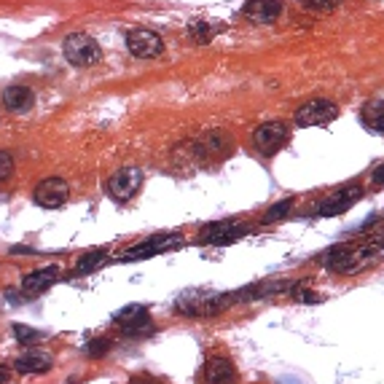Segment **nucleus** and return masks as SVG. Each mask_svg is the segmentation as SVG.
<instances>
[{
	"label": "nucleus",
	"mask_w": 384,
	"mask_h": 384,
	"mask_svg": "<svg viewBox=\"0 0 384 384\" xmlns=\"http://www.w3.org/2000/svg\"><path fill=\"white\" fill-rule=\"evenodd\" d=\"M379 256H384L382 247L369 245V247H331L325 250V256L320 258L323 266H328L331 272H338V274H357L360 269H366L376 261Z\"/></svg>",
	"instance_id": "1"
},
{
	"label": "nucleus",
	"mask_w": 384,
	"mask_h": 384,
	"mask_svg": "<svg viewBox=\"0 0 384 384\" xmlns=\"http://www.w3.org/2000/svg\"><path fill=\"white\" fill-rule=\"evenodd\" d=\"M234 296L231 293H199L185 291L175 298L178 312H183L185 317H216L223 309L231 307Z\"/></svg>",
	"instance_id": "2"
},
{
	"label": "nucleus",
	"mask_w": 384,
	"mask_h": 384,
	"mask_svg": "<svg viewBox=\"0 0 384 384\" xmlns=\"http://www.w3.org/2000/svg\"><path fill=\"white\" fill-rule=\"evenodd\" d=\"M62 54L65 60L76 67H92V65H100L102 60V48L94 41L92 35H84V32H73L62 41Z\"/></svg>",
	"instance_id": "3"
},
{
	"label": "nucleus",
	"mask_w": 384,
	"mask_h": 384,
	"mask_svg": "<svg viewBox=\"0 0 384 384\" xmlns=\"http://www.w3.org/2000/svg\"><path fill=\"white\" fill-rule=\"evenodd\" d=\"M288 140H291V126L282 121H266L253 132V145L266 156L282 151Z\"/></svg>",
	"instance_id": "4"
},
{
	"label": "nucleus",
	"mask_w": 384,
	"mask_h": 384,
	"mask_svg": "<svg viewBox=\"0 0 384 384\" xmlns=\"http://www.w3.org/2000/svg\"><path fill=\"white\" fill-rule=\"evenodd\" d=\"M183 245V237L180 234H159V237H151L145 239L143 245H135L129 250H124L119 256V261H143V258H151V256H159V253H167L172 247Z\"/></svg>",
	"instance_id": "5"
},
{
	"label": "nucleus",
	"mask_w": 384,
	"mask_h": 384,
	"mask_svg": "<svg viewBox=\"0 0 384 384\" xmlns=\"http://www.w3.org/2000/svg\"><path fill=\"white\" fill-rule=\"evenodd\" d=\"M143 185V169L140 167H121L116 175H110L108 180V197L113 201H129L135 199V194Z\"/></svg>",
	"instance_id": "6"
},
{
	"label": "nucleus",
	"mask_w": 384,
	"mask_h": 384,
	"mask_svg": "<svg viewBox=\"0 0 384 384\" xmlns=\"http://www.w3.org/2000/svg\"><path fill=\"white\" fill-rule=\"evenodd\" d=\"M338 119V108L336 102L331 100H309L301 108L296 110V124L298 126H328L331 121Z\"/></svg>",
	"instance_id": "7"
},
{
	"label": "nucleus",
	"mask_w": 384,
	"mask_h": 384,
	"mask_svg": "<svg viewBox=\"0 0 384 384\" xmlns=\"http://www.w3.org/2000/svg\"><path fill=\"white\" fill-rule=\"evenodd\" d=\"M67 199H70V185L62 178H46L32 188V201L44 210H57L62 204H67Z\"/></svg>",
	"instance_id": "8"
},
{
	"label": "nucleus",
	"mask_w": 384,
	"mask_h": 384,
	"mask_svg": "<svg viewBox=\"0 0 384 384\" xmlns=\"http://www.w3.org/2000/svg\"><path fill=\"white\" fill-rule=\"evenodd\" d=\"M126 48L138 60H154V57H159L164 51V41H161L159 32L138 27V30L126 32Z\"/></svg>",
	"instance_id": "9"
},
{
	"label": "nucleus",
	"mask_w": 384,
	"mask_h": 384,
	"mask_svg": "<svg viewBox=\"0 0 384 384\" xmlns=\"http://www.w3.org/2000/svg\"><path fill=\"white\" fill-rule=\"evenodd\" d=\"M113 323L121 328L126 336H143V333H151L154 325H151V315L143 304H129V307L119 309L113 315Z\"/></svg>",
	"instance_id": "10"
},
{
	"label": "nucleus",
	"mask_w": 384,
	"mask_h": 384,
	"mask_svg": "<svg viewBox=\"0 0 384 384\" xmlns=\"http://www.w3.org/2000/svg\"><path fill=\"white\" fill-rule=\"evenodd\" d=\"M363 199V188L360 185H347V188H338L333 194H328L320 204H317V216L320 218H331V216H341L347 213L352 204Z\"/></svg>",
	"instance_id": "11"
},
{
	"label": "nucleus",
	"mask_w": 384,
	"mask_h": 384,
	"mask_svg": "<svg viewBox=\"0 0 384 384\" xmlns=\"http://www.w3.org/2000/svg\"><path fill=\"white\" fill-rule=\"evenodd\" d=\"M247 231L250 229L239 220H220V223H213L204 229L199 242L201 245H231V242L242 239Z\"/></svg>",
	"instance_id": "12"
},
{
	"label": "nucleus",
	"mask_w": 384,
	"mask_h": 384,
	"mask_svg": "<svg viewBox=\"0 0 384 384\" xmlns=\"http://www.w3.org/2000/svg\"><path fill=\"white\" fill-rule=\"evenodd\" d=\"M282 0H247L245 6V19L253 25H274L282 16Z\"/></svg>",
	"instance_id": "13"
},
{
	"label": "nucleus",
	"mask_w": 384,
	"mask_h": 384,
	"mask_svg": "<svg viewBox=\"0 0 384 384\" xmlns=\"http://www.w3.org/2000/svg\"><path fill=\"white\" fill-rule=\"evenodd\" d=\"M60 279V266H46V269H35L30 274L22 277V293L27 298H35L38 293L48 291L54 282Z\"/></svg>",
	"instance_id": "14"
},
{
	"label": "nucleus",
	"mask_w": 384,
	"mask_h": 384,
	"mask_svg": "<svg viewBox=\"0 0 384 384\" xmlns=\"http://www.w3.org/2000/svg\"><path fill=\"white\" fill-rule=\"evenodd\" d=\"M51 366H54V360L44 350H27V352H22L19 357H14V369L19 373H25V376L46 373V371H51Z\"/></svg>",
	"instance_id": "15"
},
{
	"label": "nucleus",
	"mask_w": 384,
	"mask_h": 384,
	"mask_svg": "<svg viewBox=\"0 0 384 384\" xmlns=\"http://www.w3.org/2000/svg\"><path fill=\"white\" fill-rule=\"evenodd\" d=\"M204 382L207 384H237V369L231 366L229 357L213 355L204 366Z\"/></svg>",
	"instance_id": "16"
},
{
	"label": "nucleus",
	"mask_w": 384,
	"mask_h": 384,
	"mask_svg": "<svg viewBox=\"0 0 384 384\" xmlns=\"http://www.w3.org/2000/svg\"><path fill=\"white\" fill-rule=\"evenodd\" d=\"M32 100H35V94L32 89L27 86H8V89H3V102H6V108L11 110V113H25V110L32 108Z\"/></svg>",
	"instance_id": "17"
},
{
	"label": "nucleus",
	"mask_w": 384,
	"mask_h": 384,
	"mask_svg": "<svg viewBox=\"0 0 384 384\" xmlns=\"http://www.w3.org/2000/svg\"><path fill=\"white\" fill-rule=\"evenodd\" d=\"M360 119L366 124V129L384 135V100H373V102H369V105L363 108V113H360Z\"/></svg>",
	"instance_id": "18"
},
{
	"label": "nucleus",
	"mask_w": 384,
	"mask_h": 384,
	"mask_svg": "<svg viewBox=\"0 0 384 384\" xmlns=\"http://www.w3.org/2000/svg\"><path fill=\"white\" fill-rule=\"evenodd\" d=\"M105 263H108V256H105L102 250H92V253H84V256L78 258L76 272L81 277L92 274V272H97V269H100V266H105Z\"/></svg>",
	"instance_id": "19"
},
{
	"label": "nucleus",
	"mask_w": 384,
	"mask_h": 384,
	"mask_svg": "<svg viewBox=\"0 0 384 384\" xmlns=\"http://www.w3.org/2000/svg\"><path fill=\"white\" fill-rule=\"evenodd\" d=\"M14 338L19 344H25V347H35V344H41L46 338V333L38 331V328H30V325L14 323Z\"/></svg>",
	"instance_id": "20"
},
{
	"label": "nucleus",
	"mask_w": 384,
	"mask_h": 384,
	"mask_svg": "<svg viewBox=\"0 0 384 384\" xmlns=\"http://www.w3.org/2000/svg\"><path fill=\"white\" fill-rule=\"evenodd\" d=\"M293 296V301H298V304H320L323 301V296L320 293H315L309 285H304V282H296V285H291V291H288Z\"/></svg>",
	"instance_id": "21"
},
{
	"label": "nucleus",
	"mask_w": 384,
	"mask_h": 384,
	"mask_svg": "<svg viewBox=\"0 0 384 384\" xmlns=\"http://www.w3.org/2000/svg\"><path fill=\"white\" fill-rule=\"evenodd\" d=\"M291 207H293V199H282V201H277L274 207L263 216V223H277V220H282V218H288V213H291Z\"/></svg>",
	"instance_id": "22"
},
{
	"label": "nucleus",
	"mask_w": 384,
	"mask_h": 384,
	"mask_svg": "<svg viewBox=\"0 0 384 384\" xmlns=\"http://www.w3.org/2000/svg\"><path fill=\"white\" fill-rule=\"evenodd\" d=\"M344 0H301V6L309 11H317V14H328V11H336Z\"/></svg>",
	"instance_id": "23"
},
{
	"label": "nucleus",
	"mask_w": 384,
	"mask_h": 384,
	"mask_svg": "<svg viewBox=\"0 0 384 384\" xmlns=\"http://www.w3.org/2000/svg\"><path fill=\"white\" fill-rule=\"evenodd\" d=\"M213 32H216V27H207L204 22H197V25H191V38H194L197 44H207V41L213 38Z\"/></svg>",
	"instance_id": "24"
},
{
	"label": "nucleus",
	"mask_w": 384,
	"mask_h": 384,
	"mask_svg": "<svg viewBox=\"0 0 384 384\" xmlns=\"http://www.w3.org/2000/svg\"><path fill=\"white\" fill-rule=\"evenodd\" d=\"M14 175V156L8 151H0V183H6Z\"/></svg>",
	"instance_id": "25"
},
{
	"label": "nucleus",
	"mask_w": 384,
	"mask_h": 384,
	"mask_svg": "<svg viewBox=\"0 0 384 384\" xmlns=\"http://www.w3.org/2000/svg\"><path fill=\"white\" fill-rule=\"evenodd\" d=\"M110 350V338H92L89 344H86V355H92V357H100V355H105Z\"/></svg>",
	"instance_id": "26"
},
{
	"label": "nucleus",
	"mask_w": 384,
	"mask_h": 384,
	"mask_svg": "<svg viewBox=\"0 0 384 384\" xmlns=\"http://www.w3.org/2000/svg\"><path fill=\"white\" fill-rule=\"evenodd\" d=\"M373 183H376V185H384V164H382V167L373 169Z\"/></svg>",
	"instance_id": "27"
},
{
	"label": "nucleus",
	"mask_w": 384,
	"mask_h": 384,
	"mask_svg": "<svg viewBox=\"0 0 384 384\" xmlns=\"http://www.w3.org/2000/svg\"><path fill=\"white\" fill-rule=\"evenodd\" d=\"M11 253H14V256H35V250H32V247H14Z\"/></svg>",
	"instance_id": "28"
},
{
	"label": "nucleus",
	"mask_w": 384,
	"mask_h": 384,
	"mask_svg": "<svg viewBox=\"0 0 384 384\" xmlns=\"http://www.w3.org/2000/svg\"><path fill=\"white\" fill-rule=\"evenodd\" d=\"M11 382V371L6 369V366H0V384H8Z\"/></svg>",
	"instance_id": "29"
},
{
	"label": "nucleus",
	"mask_w": 384,
	"mask_h": 384,
	"mask_svg": "<svg viewBox=\"0 0 384 384\" xmlns=\"http://www.w3.org/2000/svg\"><path fill=\"white\" fill-rule=\"evenodd\" d=\"M371 245H376V247H382L384 250V231H379V234L373 237V242H371Z\"/></svg>",
	"instance_id": "30"
},
{
	"label": "nucleus",
	"mask_w": 384,
	"mask_h": 384,
	"mask_svg": "<svg viewBox=\"0 0 384 384\" xmlns=\"http://www.w3.org/2000/svg\"><path fill=\"white\" fill-rule=\"evenodd\" d=\"M132 384H156L154 379H132Z\"/></svg>",
	"instance_id": "31"
}]
</instances>
